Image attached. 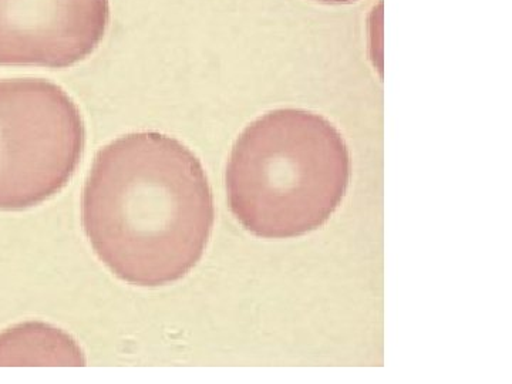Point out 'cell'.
<instances>
[{
    "label": "cell",
    "instance_id": "1",
    "mask_svg": "<svg viewBox=\"0 0 512 384\" xmlns=\"http://www.w3.org/2000/svg\"><path fill=\"white\" fill-rule=\"evenodd\" d=\"M93 251L121 281L164 286L200 262L215 222L210 181L177 138L143 131L101 148L84 184Z\"/></svg>",
    "mask_w": 512,
    "mask_h": 384
},
{
    "label": "cell",
    "instance_id": "2",
    "mask_svg": "<svg viewBox=\"0 0 512 384\" xmlns=\"http://www.w3.org/2000/svg\"><path fill=\"white\" fill-rule=\"evenodd\" d=\"M350 173L349 148L329 120L302 109L269 111L232 147L229 208L255 237H302L335 214Z\"/></svg>",
    "mask_w": 512,
    "mask_h": 384
},
{
    "label": "cell",
    "instance_id": "3",
    "mask_svg": "<svg viewBox=\"0 0 512 384\" xmlns=\"http://www.w3.org/2000/svg\"><path fill=\"white\" fill-rule=\"evenodd\" d=\"M86 128L62 87L43 79L0 80V211L55 197L82 160Z\"/></svg>",
    "mask_w": 512,
    "mask_h": 384
},
{
    "label": "cell",
    "instance_id": "4",
    "mask_svg": "<svg viewBox=\"0 0 512 384\" xmlns=\"http://www.w3.org/2000/svg\"><path fill=\"white\" fill-rule=\"evenodd\" d=\"M109 0H0V66L67 69L106 35Z\"/></svg>",
    "mask_w": 512,
    "mask_h": 384
},
{
    "label": "cell",
    "instance_id": "5",
    "mask_svg": "<svg viewBox=\"0 0 512 384\" xmlns=\"http://www.w3.org/2000/svg\"><path fill=\"white\" fill-rule=\"evenodd\" d=\"M72 336L43 322H26L0 333V366H84Z\"/></svg>",
    "mask_w": 512,
    "mask_h": 384
},
{
    "label": "cell",
    "instance_id": "6",
    "mask_svg": "<svg viewBox=\"0 0 512 384\" xmlns=\"http://www.w3.org/2000/svg\"><path fill=\"white\" fill-rule=\"evenodd\" d=\"M313 2L323 3V5H349L357 0H313Z\"/></svg>",
    "mask_w": 512,
    "mask_h": 384
}]
</instances>
